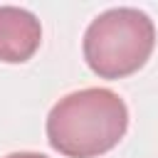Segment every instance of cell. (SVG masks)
Here are the masks:
<instances>
[{
    "mask_svg": "<svg viewBox=\"0 0 158 158\" xmlns=\"http://www.w3.org/2000/svg\"><path fill=\"white\" fill-rule=\"evenodd\" d=\"M128 128V109L111 89H79L59 99L47 116V141L67 158H96Z\"/></svg>",
    "mask_w": 158,
    "mask_h": 158,
    "instance_id": "1",
    "label": "cell"
},
{
    "mask_svg": "<svg viewBox=\"0 0 158 158\" xmlns=\"http://www.w3.org/2000/svg\"><path fill=\"white\" fill-rule=\"evenodd\" d=\"M156 44L153 20L136 7H111L91 20L84 32V59L101 79L138 72Z\"/></svg>",
    "mask_w": 158,
    "mask_h": 158,
    "instance_id": "2",
    "label": "cell"
},
{
    "mask_svg": "<svg viewBox=\"0 0 158 158\" xmlns=\"http://www.w3.org/2000/svg\"><path fill=\"white\" fill-rule=\"evenodd\" d=\"M42 42L40 20L22 7H0V62L22 64L27 62Z\"/></svg>",
    "mask_w": 158,
    "mask_h": 158,
    "instance_id": "3",
    "label": "cell"
},
{
    "mask_svg": "<svg viewBox=\"0 0 158 158\" xmlns=\"http://www.w3.org/2000/svg\"><path fill=\"white\" fill-rule=\"evenodd\" d=\"M5 158H47V156L35 153V151H20V153H10V156H5Z\"/></svg>",
    "mask_w": 158,
    "mask_h": 158,
    "instance_id": "4",
    "label": "cell"
}]
</instances>
